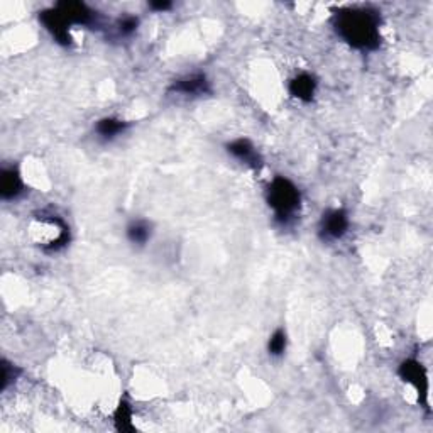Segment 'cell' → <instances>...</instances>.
<instances>
[{
  "instance_id": "1",
  "label": "cell",
  "mask_w": 433,
  "mask_h": 433,
  "mask_svg": "<svg viewBox=\"0 0 433 433\" xmlns=\"http://www.w3.org/2000/svg\"><path fill=\"white\" fill-rule=\"evenodd\" d=\"M337 34L358 49H376L381 44L379 16L371 9H342L333 16Z\"/></svg>"
},
{
  "instance_id": "2",
  "label": "cell",
  "mask_w": 433,
  "mask_h": 433,
  "mask_svg": "<svg viewBox=\"0 0 433 433\" xmlns=\"http://www.w3.org/2000/svg\"><path fill=\"white\" fill-rule=\"evenodd\" d=\"M266 198H268V205L273 209L276 220L283 225H286L291 219H295L301 203L300 189L290 179L283 178V176H278V178L273 179Z\"/></svg>"
},
{
  "instance_id": "3",
  "label": "cell",
  "mask_w": 433,
  "mask_h": 433,
  "mask_svg": "<svg viewBox=\"0 0 433 433\" xmlns=\"http://www.w3.org/2000/svg\"><path fill=\"white\" fill-rule=\"evenodd\" d=\"M33 237L48 252L63 249L70 242V229L56 215H41L33 224Z\"/></svg>"
},
{
  "instance_id": "4",
  "label": "cell",
  "mask_w": 433,
  "mask_h": 433,
  "mask_svg": "<svg viewBox=\"0 0 433 433\" xmlns=\"http://www.w3.org/2000/svg\"><path fill=\"white\" fill-rule=\"evenodd\" d=\"M349 229V215L345 210L333 209L325 212L320 220V237L323 241H337L345 236Z\"/></svg>"
},
{
  "instance_id": "5",
  "label": "cell",
  "mask_w": 433,
  "mask_h": 433,
  "mask_svg": "<svg viewBox=\"0 0 433 433\" xmlns=\"http://www.w3.org/2000/svg\"><path fill=\"white\" fill-rule=\"evenodd\" d=\"M39 21L43 22V26L53 34V38L56 39L58 43L63 44V46L71 44V36H70V31H68L70 29V24H68L65 17L61 16V12L58 11L56 7L41 12Z\"/></svg>"
},
{
  "instance_id": "6",
  "label": "cell",
  "mask_w": 433,
  "mask_h": 433,
  "mask_svg": "<svg viewBox=\"0 0 433 433\" xmlns=\"http://www.w3.org/2000/svg\"><path fill=\"white\" fill-rule=\"evenodd\" d=\"M400 376L405 382L412 385L418 391V396L427 400L428 396V376L425 367L418 360L408 359L400 365Z\"/></svg>"
},
{
  "instance_id": "7",
  "label": "cell",
  "mask_w": 433,
  "mask_h": 433,
  "mask_svg": "<svg viewBox=\"0 0 433 433\" xmlns=\"http://www.w3.org/2000/svg\"><path fill=\"white\" fill-rule=\"evenodd\" d=\"M227 151L242 165L249 166L252 169H261V166H263V157L249 139H236V141L229 142Z\"/></svg>"
},
{
  "instance_id": "8",
  "label": "cell",
  "mask_w": 433,
  "mask_h": 433,
  "mask_svg": "<svg viewBox=\"0 0 433 433\" xmlns=\"http://www.w3.org/2000/svg\"><path fill=\"white\" fill-rule=\"evenodd\" d=\"M169 92L187 95V97H203V95H209L212 88L209 80L205 78V75H189L182 80L174 81L169 87Z\"/></svg>"
},
{
  "instance_id": "9",
  "label": "cell",
  "mask_w": 433,
  "mask_h": 433,
  "mask_svg": "<svg viewBox=\"0 0 433 433\" xmlns=\"http://www.w3.org/2000/svg\"><path fill=\"white\" fill-rule=\"evenodd\" d=\"M58 11L61 12V16L65 17L66 22L70 26L78 24V26H90L93 24V12L81 2H60L58 6H54Z\"/></svg>"
},
{
  "instance_id": "10",
  "label": "cell",
  "mask_w": 433,
  "mask_h": 433,
  "mask_svg": "<svg viewBox=\"0 0 433 433\" xmlns=\"http://www.w3.org/2000/svg\"><path fill=\"white\" fill-rule=\"evenodd\" d=\"M24 192V183H22L19 171L9 168L2 171L0 176V195L4 200H14Z\"/></svg>"
},
{
  "instance_id": "11",
  "label": "cell",
  "mask_w": 433,
  "mask_h": 433,
  "mask_svg": "<svg viewBox=\"0 0 433 433\" xmlns=\"http://www.w3.org/2000/svg\"><path fill=\"white\" fill-rule=\"evenodd\" d=\"M315 92H317V81L313 76L301 73L290 81V93L298 100L311 102Z\"/></svg>"
},
{
  "instance_id": "12",
  "label": "cell",
  "mask_w": 433,
  "mask_h": 433,
  "mask_svg": "<svg viewBox=\"0 0 433 433\" xmlns=\"http://www.w3.org/2000/svg\"><path fill=\"white\" fill-rule=\"evenodd\" d=\"M125 127H127V122L114 119V117H105V119L98 120L97 134L102 139H114L115 135L124 132Z\"/></svg>"
},
{
  "instance_id": "13",
  "label": "cell",
  "mask_w": 433,
  "mask_h": 433,
  "mask_svg": "<svg viewBox=\"0 0 433 433\" xmlns=\"http://www.w3.org/2000/svg\"><path fill=\"white\" fill-rule=\"evenodd\" d=\"M127 237L132 244L144 246L151 239V225L144 220H135L127 227Z\"/></svg>"
},
{
  "instance_id": "14",
  "label": "cell",
  "mask_w": 433,
  "mask_h": 433,
  "mask_svg": "<svg viewBox=\"0 0 433 433\" xmlns=\"http://www.w3.org/2000/svg\"><path fill=\"white\" fill-rule=\"evenodd\" d=\"M115 423L120 432H130L132 430V409L125 401H120L119 408L115 412Z\"/></svg>"
},
{
  "instance_id": "15",
  "label": "cell",
  "mask_w": 433,
  "mask_h": 433,
  "mask_svg": "<svg viewBox=\"0 0 433 433\" xmlns=\"http://www.w3.org/2000/svg\"><path fill=\"white\" fill-rule=\"evenodd\" d=\"M286 344H288V338H286V332L283 330V328H279L271 335L269 342H268V352L273 358H281L284 354V350H286Z\"/></svg>"
},
{
  "instance_id": "16",
  "label": "cell",
  "mask_w": 433,
  "mask_h": 433,
  "mask_svg": "<svg viewBox=\"0 0 433 433\" xmlns=\"http://www.w3.org/2000/svg\"><path fill=\"white\" fill-rule=\"evenodd\" d=\"M137 26H139V21L132 16H127V17H124V19L119 21V31L122 36H130L132 33H135Z\"/></svg>"
},
{
  "instance_id": "17",
  "label": "cell",
  "mask_w": 433,
  "mask_h": 433,
  "mask_svg": "<svg viewBox=\"0 0 433 433\" xmlns=\"http://www.w3.org/2000/svg\"><path fill=\"white\" fill-rule=\"evenodd\" d=\"M17 372H19V371H17L14 365H11L9 362H6V360H4V362H2V391L7 390L9 382H11L12 379H16Z\"/></svg>"
},
{
  "instance_id": "18",
  "label": "cell",
  "mask_w": 433,
  "mask_h": 433,
  "mask_svg": "<svg viewBox=\"0 0 433 433\" xmlns=\"http://www.w3.org/2000/svg\"><path fill=\"white\" fill-rule=\"evenodd\" d=\"M149 7H151L152 11L165 12V11H169V9H171V4H169V2H152Z\"/></svg>"
}]
</instances>
